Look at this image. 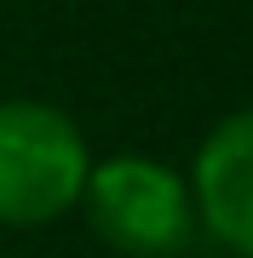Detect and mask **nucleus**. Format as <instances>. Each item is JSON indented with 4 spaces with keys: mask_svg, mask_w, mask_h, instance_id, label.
<instances>
[{
    "mask_svg": "<svg viewBox=\"0 0 253 258\" xmlns=\"http://www.w3.org/2000/svg\"><path fill=\"white\" fill-rule=\"evenodd\" d=\"M81 212L92 235L121 258H178L196 235V195L190 178L150 155L92 161L81 189Z\"/></svg>",
    "mask_w": 253,
    "mask_h": 258,
    "instance_id": "obj_2",
    "label": "nucleus"
},
{
    "mask_svg": "<svg viewBox=\"0 0 253 258\" xmlns=\"http://www.w3.org/2000/svg\"><path fill=\"white\" fill-rule=\"evenodd\" d=\"M196 224L230 258H253V109L225 115L196 149L190 166Z\"/></svg>",
    "mask_w": 253,
    "mask_h": 258,
    "instance_id": "obj_3",
    "label": "nucleus"
},
{
    "mask_svg": "<svg viewBox=\"0 0 253 258\" xmlns=\"http://www.w3.org/2000/svg\"><path fill=\"white\" fill-rule=\"evenodd\" d=\"M92 149L64 109L40 98L0 103V224L35 230L81 207Z\"/></svg>",
    "mask_w": 253,
    "mask_h": 258,
    "instance_id": "obj_1",
    "label": "nucleus"
}]
</instances>
